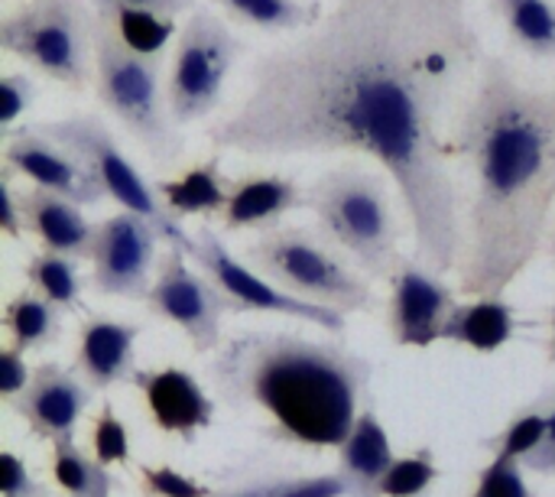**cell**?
Wrapping results in <instances>:
<instances>
[{
  "mask_svg": "<svg viewBox=\"0 0 555 497\" xmlns=\"http://www.w3.org/2000/svg\"><path fill=\"white\" fill-rule=\"evenodd\" d=\"M306 208L315 212L322 231L371 277H393L403 264L400 225L380 176L361 166L332 169L309 186Z\"/></svg>",
  "mask_w": 555,
  "mask_h": 497,
  "instance_id": "obj_4",
  "label": "cell"
},
{
  "mask_svg": "<svg viewBox=\"0 0 555 497\" xmlns=\"http://www.w3.org/2000/svg\"><path fill=\"white\" fill-rule=\"evenodd\" d=\"M23 221H26V231L39 238L42 251L62 254L72 260L91 257L98 225H91L81 215V205H75L72 199L33 186L29 192H23Z\"/></svg>",
  "mask_w": 555,
  "mask_h": 497,
  "instance_id": "obj_18",
  "label": "cell"
},
{
  "mask_svg": "<svg viewBox=\"0 0 555 497\" xmlns=\"http://www.w3.org/2000/svg\"><path fill=\"white\" fill-rule=\"evenodd\" d=\"M276 497H348V482L332 475H309V479H283Z\"/></svg>",
  "mask_w": 555,
  "mask_h": 497,
  "instance_id": "obj_35",
  "label": "cell"
},
{
  "mask_svg": "<svg viewBox=\"0 0 555 497\" xmlns=\"http://www.w3.org/2000/svg\"><path fill=\"white\" fill-rule=\"evenodd\" d=\"M553 260H555V238H553Z\"/></svg>",
  "mask_w": 555,
  "mask_h": 497,
  "instance_id": "obj_43",
  "label": "cell"
},
{
  "mask_svg": "<svg viewBox=\"0 0 555 497\" xmlns=\"http://www.w3.org/2000/svg\"><path fill=\"white\" fill-rule=\"evenodd\" d=\"M156 192L163 195L166 208L176 218L189 215H221L228 208L231 189L221 176V153L208 156L205 163L185 169L179 179L156 182Z\"/></svg>",
  "mask_w": 555,
  "mask_h": 497,
  "instance_id": "obj_22",
  "label": "cell"
},
{
  "mask_svg": "<svg viewBox=\"0 0 555 497\" xmlns=\"http://www.w3.org/2000/svg\"><path fill=\"white\" fill-rule=\"evenodd\" d=\"M3 326L10 332V345L26 352H42L62 335V309L42 300L36 290L16 293L3 309Z\"/></svg>",
  "mask_w": 555,
  "mask_h": 497,
  "instance_id": "obj_23",
  "label": "cell"
},
{
  "mask_svg": "<svg viewBox=\"0 0 555 497\" xmlns=\"http://www.w3.org/2000/svg\"><path fill=\"white\" fill-rule=\"evenodd\" d=\"M130 384L143 394L150 420L163 433H172L192 443L198 430L215 423V400L182 368H159V371L137 368Z\"/></svg>",
  "mask_w": 555,
  "mask_h": 497,
  "instance_id": "obj_16",
  "label": "cell"
},
{
  "mask_svg": "<svg viewBox=\"0 0 555 497\" xmlns=\"http://www.w3.org/2000/svg\"><path fill=\"white\" fill-rule=\"evenodd\" d=\"M459 306L455 290L442 283L420 260H403L390 277V306L387 326L397 345L429 348L442 339V329Z\"/></svg>",
  "mask_w": 555,
  "mask_h": 497,
  "instance_id": "obj_13",
  "label": "cell"
},
{
  "mask_svg": "<svg viewBox=\"0 0 555 497\" xmlns=\"http://www.w3.org/2000/svg\"><path fill=\"white\" fill-rule=\"evenodd\" d=\"M280 482H283V479H260V482H250V485H241V488H234V492H224V495L211 497H276Z\"/></svg>",
  "mask_w": 555,
  "mask_h": 497,
  "instance_id": "obj_41",
  "label": "cell"
},
{
  "mask_svg": "<svg viewBox=\"0 0 555 497\" xmlns=\"http://www.w3.org/2000/svg\"><path fill=\"white\" fill-rule=\"evenodd\" d=\"M306 205V192L296 186V179L286 176H254L241 179L231 189L228 208L221 212L224 231H241L254 225H280V218L293 208Z\"/></svg>",
  "mask_w": 555,
  "mask_h": 497,
  "instance_id": "obj_20",
  "label": "cell"
},
{
  "mask_svg": "<svg viewBox=\"0 0 555 497\" xmlns=\"http://www.w3.org/2000/svg\"><path fill=\"white\" fill-rule=\"evenodd\" d=\"M244 42L231 33L224 20H218L208 10L192 13V20L182 26V36L176 42L166 98L169 114L176 124H195L205 120L218 104L224 81L241 59Z\"/></svg>",
  "mask_w": 555,
  "mask_h": 497,
  "instance_id": "obj_9",
  "label": "cell"
},
{
  "mask_svg": "<svg viewBox=\"0 0 555 497\" xmlns=\"http://www.w3.org/2000/svg\"><path fill=\"white\" fill-rule=\"evenodd\" d=\"M537 407L546 413L550 430H546V439L540 443V449L524 462V469L533 472V475H555V384L537 400Z\"/></svg>",
  "mask_w": 555,
  "mask_h": 497,
  "instance_id": "obj_37",
  "label": "cell"
},
{
  "mask_svg": "<svg viewBox=\"0 0 555 497\" xmlns=\"http://www.w3.org/2000/svg\"><path fill=\"white\" fill-rule=\"evenodd\" d=\"M449 153L472 176L459 290L504 300L543 251L553 215L555 81L530 85L507 59L488 55Z\"/></svg>",
  "mask_w": 555,
  "mask_h": 497,
  "instance_id": "obj_2",
  "label": "cell"
},
{
  "mask_svg": "<svg viewBox=\"0 0 555 497\" xmlns=\"http://www.w3.org/2000/svg\"><path fill=\"white\" fill-rule=\"evenodd\" d=\"M94 29L98 13L81 0H23L0 23V49L81 91L94 78Z\"/></svg>",
  "mask_w": 555,
  "mask_h": 497,
  "instance_id": "obj_7",
  "label": "cell"
},
{
  "mask_svg": "<svg viewBox=\"0 0 555 497\" xmlns=\"http://www.w3.org/2000/svg\"><path fill=\"white\" fill-rule=\"evenodd\" d=\"M143 303L156 319L176 326L198 355H215L224 345L221 319L224 313H234L231 300L211 277L195 273L185 264V251L169 247L163 254L156 267V280Z\"/></svg>",
  "mask_w": 555,
  "mask_h": 497,
  "instance_id": "obj_10",
  "label": "cell"
},
{
  "mask_svg": "<svg viewBox=\"0 0 555 497\" xmlns=\"http://www.w3.org/2000/svg\"><path fill=\"white\" fill-rule=\"evenodd\" d=\"M481 62L468 0H338L254 62L244 101L208 127V143L250 156H374L410 212L420 264L446 277L462 264L465 221L436 120Z\"/></svg>",
  "mask_w": 555,
  "mask_h": 497,
  "instance_id": "obj_1",
  "label": "cell"
},
{
  "mask_svg": "<svg viewBox=\"0 0 555 497\" xmlns=\"http://www.w3.org/2000/svg\"><path fill=\"white\" fill-rule=\"evenodd\" d=\"M140 482H143V495L146 497H211L215 492L205 488L202 482L179 475L169 466H137Z\"/></svg>",
  "mask_w": 555,
  "mask_h": 497,
  "instance_id": "obj_33",
  "label": "cell"
},
{
  "mask_svg": "<svg viewBox=\"0 0 555 497\" xmlns=\"http://www.w3.org/2000/svg\"><path fill=\"white\" fill-rule=\"evenodd\" d=\"M439 466H436V453L433 446H420L416 453L403 456L393 462V469L387 472L380 497H426L429 485L439 479Z\"/></svg>",
  "mask_w": 555,
  "mask_h": 497,
  "instance_id": "obj_30",
  "label": "cell"
},
{
  "mask_svg": "<svg viewBox=\"0 0 555 497\" xmlns=\"http://www.w3.org/2000/svg\"><path fill=\"white\" fill-rule=\"evenodd\" d=\"M52 479L68 497H111L120 485L107 466L98 459H88L75 439H59L52 443Z\"/></svg>",
  "mask_w": 555,
  "mask_h": 497,
  "instance_id": "obj_25",
  "label": "cell"
},
{
  "mask_svg": "<svg viewBox=\"0 0 555 497\" xmlns=\"http://www.w3.org/2000/svg\"><path fill=\"white\" fill-rule=\"evenodd\" d=\"M374 368L341 342L283 329H244L208 361V384L237 413L263 417V436L302 449H341L361 417Z\"/></svg>",
  "mask_w": 555,
  "mask_h": 497,
  "instance_id": "obj_3",
  "label": "cell"
},
{
  "mask_svg": "<svg viewBox=\"0 0 555 497\" xmlns=\"http://www.w3.org/2000/svg\"><path fill=\"white\" fill-rule=\"evenodd\" d=\"M36 127L49 140L65 146L72 156H78L94 173L101 189L117 205H124V212H133V215L153 221L169 247H179L185 254L192 251V234H185L179 218L166 208V202L156 199L159 195L156 186H150L137 173V166L124 156V150L117 146L114 133L104 127L101 117H94V114H72V117H62V120H42Z\"/></svg>",
  "mask_w": 555,
  "mask_h": 497,
  "instance_id": "obj_8",
  "label": "cell"
},
{
  "mask_svg": "<svg viewBox=\"0 0 555 497\" xmlns=\"http://www.w3.org/2000/svg\"><path fill=\"white\" fill-rule=\"evenodd\" d=\"M3 166L26 176L39 189L72 199L75 205H94L107 195L94 173L65 146L49 140L39 127H20L7 137Z\"/></svg>",
  "mask_w": 555,
  "mask_h": 497,
  "instance_id": "obj_14",
  "label": "cell"
},
{
  "mask_svg": "<svg viewBox=\"0 0 555 497\" xmlns=\"http://www.w3.org/2000/svg\"><path fill=\"white\" fill-rule=\"evenodd\" d=\"M472 497H537L524 479V466L507 459H491L478 472V485Z\"/></svg>",
  "mask_w": 555,
  "mask_h": 497,
  "instance_id": "obj_32",
  "label": "cell"
},
{
  "mask_svg": "<svg viewBox=\"0 0 555 497\" xmlns=\"http://www.w3.org/2000/svg\"><path fill=\"white\" fill-rule=\"evenodd\" d=\"M137 339H140V326L91 316L81 326L72 371L91 391H107V387H117L124 381H133V374H137Z\"/></svg>",
  "mask_w": 555,
  "mask_h": 497,
  "instance_id": "obj_17",
  "label": "cell"
},
{
  "mask_svg": "<svg viewBox=\"0 0 555 497\" xmlns=\"http://www.w3.org/2000/svg\"><path fill=\"white\" fill-rule=\"evenodd\" d=\"M517 332V316L504 300H475L459 303L442 329V342L468 345L475 352H501Z\"/></svg>",
  "mask_w": 555,
  "mask_h": 497,
  "instance_id": "obj_21",
  "label": "cell"
},
{
  "mask_svg": "<svg viewBox=\"0 0 555 497\" xmlns=\"http://www.w3.org/2000/svg\"><path fill=\"white\" fill-rule=\"evenodd\" d=\"M33 94H36V85L23 72H10L0 78V127L3 130H10L26 114V107L33 104Z\"/></svg>",
  "mask_w": 555,
  "mask_h": 497,
  "instance_id": "obj_34",
  "label": "cell"
},
{
  "mask_svg": "<svg viewBox=\"0 0 555 497\" xmlns=\"http://www.w3.org/2000/svg\"><path fill=\"white\" fill-rule=\"evenodd\" d=\"M104 23L117 33V39L127 49H133L140 55H163V49L176 36V20L153 13V10H117V13L104 16Z\"/></svg>",
  "mask_w": 555,
  "mask_h": 497,
  "instance_id": "obj_28",
  "label": "cell"
},
{
  "mask_svg": "<svg viewBox=\"0 0 555 497\" xmlns=\"http://www.w3.org/2000/svg\"><path fill=\"white\" fill-rule=\"evenodd\" d=\"M189 257L202 267L205 277H211L224 290L234 313H276V316H289V319H299V322L322 326L328 332H345V316L341 313L283 293L267 277H260L254 267L241 264L208 225H202L192 234Z\"/></svg>",
  "mask_w": 555,
  "mask_h": 497,
  "instance_id": "obj_11",
  "label": "cell"
},
{
  "mask_svg": "<svg viewBox=\"0 0 555 497\" xmlns=\"http://www.w3.org/2000/svg\"><path fill=\"white\" fill-rule=\"evenodd\" d=\"M393 462L397 456L380 417L374 407H364L351 436L338 449V475L348 482V497H380V485Z\"/></svg>",
  "mask_w": 555,
  "mask_h": 497,
  "instance_id": "obj_19",
  "label": "cell"
},
{
  "mask_svg": "<svg viewBox=\"0 0 555 497\" xmlns=\"http://www.w3.org/2000/svg\"><path fill=\"white\" fill-rule=\"evenodd\" d=\"M26 280L29 286L49 300L52 306H59L62 313H75V309H85L81 303V290H85V280L78 277V267L72 257H62V254H33L29 264H26Z\"/></svg>",
  "mask_w": 555,
  "mask_h": 497,
  "instance_id": "obj_26",
  "label": "cell"
},
{
  "mask_svg": "<svg viewBox=\"0 0 555 497\" xmlns=\"http://www.w3.org/2000/svg\"><path fill=\"white\" fill-rule=\"evenodd\" d=\"M29 381H33V371L26 368L23 352L13 348V345H3V348H0V397H3L7 404L16 400V397L29 387Z\"/></svg>",
  "mask_w": 555,
  "mask_h": 497,
  "instance_id": "obj_36",
  "label": "cell"
},
{
  "mask_svg": "<svg viewBox=\"0 0 555 497\" xmlns=\"http://www.w3.org/2000/svg\"><path fill=\"white\" fill-rule=\"evenodd\" d=\"M247 267L267 277L283 293L348 313H367L374 306V290L354 273L319 234L299 225H273L257 241L244 247Z\"/></svg>",
  "mask_w": 555,
  "mask_h": 497,
  "instance_id": "obj_6",
  "label": "cell"
},
{
  "mask_svg": "<svg viewBox=\"0 0 555 497\" xmlns=\"http://www.w3.org/2000/svg\"><path fill=\"white\" fill-rule=\"evenodd\" d=\"M546 430H550V420L533 404L524 413H517L494 439H485V449H491V459H507V462L524 466L546 439Z\"/></svg>",
  "mask_w": 555,
  "mask_h": 497,
  "instance_id": "obj_29",
  "label": "cell"
},
{
  "mask_svg": "<svg viewBox=\"0 0 555 497\" xmlns=\"http://www.w3.org/2000/svg\"><path fill=\"white\" fill-rule=\"evenodd\" d=\"M91 449L101 466H130V436L111 404H104L101 413L94 417Z\"/></svg>",
  "mask_w": 555,
  "mask_h": 497,
  "instance_id": "obj_31",
  "label": "cell"
},
{
  "mask_svg": "<svg viewBox=\"0 0 555 497\" xmlns=\"http://www.w3.org/2000/svg\"><path fill=\"white\" fill-rule=\"evenodd\" d=\"M159 241H166L159 228L133 212L104 218L94 228L88 286L101 296L146 300L153 286V260Z\"/></svg>",
  "mask_w": 555,
  "mask_h": 497,
  "instance_id": "obj_12",
  "label": "cell"
},
{
  "mask_svg": "<svg viewBox=\"0 0 555 497\" xmlns=\"http://www.w3.org/2000/svg\"><path fill=\"white\" fill-rule=\"evenodd\" d=\"M163 59L140 55L127 49L117 33L98 20L94 29V94L107 114L120 120V127L146 146V153L159 163L179 156L182 140L176 133V120L169 114V98L163 94Z\"/></svg>",
  "mask_w": 555,
  "mask_h": 497,
  "instance_id": "obj_5",
  "label": "cell"
},
{
  "mask_svg": "<svg viewBox=\"0 0 555 497\" xmlns=\"http://www.w3.org/2000/svg\"><path fill=\"white\" fill-rule=\"evenodd\" d=\"M546 361L555 365V306H553V316H550V342H546Z\"/></svg>",
  "mask_w": 555,
  "mask_h": 497,
  "instance_id": "obj_42",
  "label": "cell"
},
{
  "mask_svg": "<svg viewBox=\"0 0 555 497\" xmlns=\"http://www.w3.org/2000/svg\"><path fill=\"white\" fill-rule=\"evenodd\" d=\"M91 407V387L72 371L55 361H42L33 371L29 387L10 400V410L26 423L36 439H72L75 426L81 423L85 410Z\"/></svg>",
  "mask_w": 555,
  "mask_h": 497,
  "instance_id": "obj_15",
  "label": "cell"
},
{
  "mask_svg": "<svg viewBox=\"0 0 555 497\" xmlns=\"http://www.w3.org/2000/svg\"><path fill=\"white\" fill-rule=\"evenodd\" d=\"M0 462H3V497H49V488L29 475L26 462L16 453H3Z\"/></svg>",
  "mask_w": 555,
  "mask_h": 497,
  "instance_id": "obj_38",
  "label": "cell"
},
{
  "mask_svg": "<svg viewBox=\"0 0 555 497\" xmlns=\"http://www.w3.org/2000/svg\"><path fill=\"white\" fill-rule=\"evenodd\" d=\"M0 228L7 238L20 241L26 234V221H23V195L13 192V169H0Z\"/></svg>",
  "mask_w": 555,
  "mask_h": 497,
  "instance_id": "obj_39",
  "label": "cell"
},
{
  "mask_svg": "<svg viewBox=\"0 0 555 497\" xmlns=\"http://www.w3.org/2000/svg\"><path fill=\"white\" fill-rule=\"evenodd\" d=\"M195 0H91L94 13L104 20L117 10H153V13H163V16H176L182 10H189Z\"/></svg>",
  "mask_w": 555,
  "mask_h": 497,
  "instance_id": "obj_40",
  "label": "cell"
},
{
  "mask_svg": "<svg viewBox=\"0 0 555 497\" xmlns=\"http://www.w3.org/2000/svg\"><path fill=\"white\" fill-rule=\"evenodd\" d=\"M215 3H221L231 20L273 33L309 29L322 20L319 3H302V0H215Z\"/></svg>",
  "mask_w": 555,
  "mask_h": 497,
  "instance_id": "obj_27",
  "label": "cell"
},
{
  "mask_svg": "<svg viewBox=\"0 0 555 497\" xmlns=\"http://www.w3.org/2000/svg\"><path fill=\"white\" fill-rule=\"evenodd\" d=\"M507 26L511 42L533 55L555 59V3L553 0H491Z\"/></svg>",
  "mask_w": 555,
  "mask_h": 497,
  "instance_id": "obj_24",
  "label": "cell"
}]
</instances>
